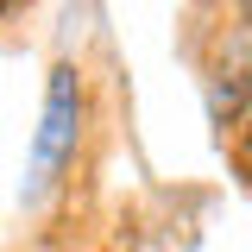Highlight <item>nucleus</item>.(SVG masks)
Masks as SVG:
<instances>
[{
	"label": "nucleus",
	"instance_id": "nucleus-1",
	"mask_svg": "<svg viewBox=\"0 0 252 252\" xmlns=\"http://www.w3.org/2000/svg\"><path fill=\"white\" fill-rule=\"evenodd\" d=\"M76 126H82V89H76V69L57 63L51 69V89H44V126H38V145H32V183H44L69 158Z\"/></svg>",
	"mask_w": 252,
	"mask_h": 252
},
{
	"label": "nucleus",
	"instance_id": "nucleus-2",
	"mask_svg": "<svg viewBox=\"0 0 252 252\" xmlns=\"http://www.w3.org/2000/svg\"><path fill=\"white\" fill-rule=\"evenodd\" d=\"M246 139H252V126H246Z\"/></svg>",
	"mask_w": 252,
	"mask_h": 252
}]
</instances>
